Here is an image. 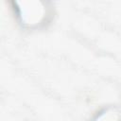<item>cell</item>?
Segmentation results:
<instances>
[{
  "mask_svg": "<svg viewBox=\"0 0 121 121\" xmlns=\"http://www.w3.org/2000/svg\"><path fill=\"white\" fill-rule=\"evenodd\" d=\"M22 7H19L20 15L22 20L26 24H37L43 16L44 9L40 2H26L21 3Z\"/></svg>",
  "mask_w": 121,
  "mask_h": 121,
  "instance_id": "obj_1",
  "label": "cell"
},
{
  "mask_svg": "<svg viewBox=\"0 0 121 121\" xmlns=\"http://www.w3.org/2000/svg\"><path fill=\"white\" fill-rule=\"evenodd\" d=\"M95 121H118L117 114L113 111H107L102 113Z\"/></svg>",
  "mask_w": 121,
  "mask_h": 121,
  "instance_id": "obj_2",
  "label": "cell"
}]
</instances>
